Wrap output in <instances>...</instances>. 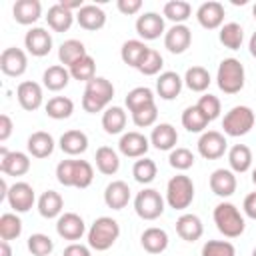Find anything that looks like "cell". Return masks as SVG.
<instances>
[{
  "instance_id": "cell-2",
  "label": "cell",
  "mask_w": 256,
  "mask_h": 256,
  "mask_svg": "<svg viewBox=\"0 0 256 256\" xmlns=\"http://www.w3.org/2000/svg\"><path fill=\"white\" fill-rule=\"evenodd\" d=\"M114 98V86L110 80H106L104 76H96L90 82H86L84 94H82V108L88 114H96V112H104L108 108V104Z\"/></svg>"
},
{
  "instance_id": "cell-25",
  "label": "cell",
  "mask_w": 256,
  "mask_h": 256,
  "mask_svg": "<svg viewBox=\"0 0 256 256\" xmlns=\"http://www.w3.org/2000/svg\"><path fill=\"white\" fill-rule=\"evenodd\" d=\"M12 16H14V20L18 24L30 26V24L40 20L42 4L38 0H16V4L12 6Z\"/></svg>"
},
{
  "instance_id": "cell-52",
  "label": "cell",
  "mask_w": 256,
  "mask_h": 256,
  "mask_svg": "<svg viewBox=\"0 0 256 256\" xmlns=\"http://www.w3.org/2000/svg\"><path fill=\"white\" fill-rule=\"evenodd\" d=\"M156 120H158V108H156V104H150V106H144V108L132 112V122H134V126H138V128L154 126Z\"/></svg>"
},
{
  "instance_id": "cell-13",
  "label": "cell",
  "mask_w": 256,
  "mask_h": 256,
  "mask_svg": "<svg viewBox=\"0 0 256 256\" xmlns=\"http://www.w3.org/2000/svg\"><path fill=\"white\" fill-rule=\"evenodd\" d=\"M6 200L10 204V208L14 212H28L34 202H36V194H34V188L28 184V182H14L10 188H8V194H6Z\"/></svg>"
},
{
  "instance_id": "cell-41",
  "label": "cell",
  "mask_w": 256,
  "mask_h": 256,
  "mask_svg": "<svg viewBox=\"0 0 256 256\" xmlns=\"http://www.w3.org/2000/svg\"><path fill=\"white\" fill-rule=\"evenodd\" d=\"M44 110H46V114H48L50 118H54V120H66V118H70L72 112H74V102H72L68 96H54V98H50V100L46 102Z\"/></svg>"
},
{
  "instance_id": "cell-4",
  "label": "cell",
  "mask_w": 256,
  "mask_h": 256,
  "mask_svg": "<svg viewBox=\"0 0 256 256\" xmlns=\"http://www.w3.org/2000/svg\"><path fill=\"white\" fill-rule=\"evenodd\" d=\"M212 218H214V224H216L218 232L224 234L226 238H238V236L244 234L246 220L232 202L216 204V208L212 212Z\"/></svg>"
},
{
  "instance_id": "cell-21",
  "label": "cell",
  "mask_w": 256,
  "mask_h": 256,
  "mask_svg": "<svg viewBox=\"0 0 256 256\" xmlns=\"http://www.w3.org/2000/svg\"><path fill=\"white\" fill-rule=\"evenodd\" d=\"M76 22L80 24V28L88 32H96L106 26V12L96 4H84L76 12Z\"/></svg>"
},
{
  "instance_id": "cell-14",
  "label": "cell",
  "mask_w": 256,
  "mask_h": 256,
  "mask_svg": "<svg viewBox=\"0 0 256 256\" xmlns=\"http://www.w3.org/2000/svg\"><path fill=\"white\" fill-rule=\"evenodd\" d=\"M136 34L142 40H156L162 34H166V26H164V16H160L158 12H144L136 18Z\"/></svg>"
},
{
  "instance_id": "cell-3",
  "label": "cell",
  "mask_w": 256,
  "mask_h": 256,
  "mask_svg": "<svg viewBox=\"0 0 256 256\" xmlns=\"http://www.w3.org/2000/svg\"><path fill=\"white\" fill-rule=\"evenodd\" d=\"M120 236V224L110 216H100L92 222V226L86 232L88 246L96 252H104L116 244Z\"/></svg>"
},
{
  "instance_id": "cell-61",
  "label": "cell",
  "mask_w": 256,
  "mask_h": 256,
  "mask_svg": "<svg viewBox=\"0 0 256 256\" xmlns=\"http://www.w3.org/2000/svg\"><path fill=\"white\" fill-rule=\"evenodd\" d=\"M252 16H254V20H256V4L252 6Z\"/></svg>"
},
{
  "instance_id": "cell-34",
  "label": "cell",
  "mask_w": 256,
  "mask_h": 256,
  "mask_svg": "<svg viewBox=\"0 0 256 256\" xmlns=\"http://www.w3.org/2000/svg\"><path fill=\"white\" fill-rule=\"evenodd\" d=\"M88 52H86V46L84 42L76 40V38H70V40H64L58 48V60L62 66L70 68L74 62H78L80 58H84Z\"/></svg>"
},
{
  "instance_id": "cell-20",
  "label": "cell",
  "mask_w": 256,
  "mask_h": 256,
  "mask_svg": "<svg viewBox=\"0 0 256 256\" xmlns=\"http://www.w3.org/2000/svg\"><path fill=\"white\" fill-rule=\"evenodd\" d=\"M236 186H238V180L230 168H216L210 174V190L220 198L232 196L236 192Z\"/></svg>"
},
{
  "instance_id": "cell-53",
  "label": "cell",
  "mask_w": 256,
  "mask_h": 256,
  "mask_svg": "<svg viewBox=\"0 0 256 256\" xmlns=\"http://www.w3.org/2000/svg\"><path fill=\"white\" fill-rule=\"evenodd\" d=\"M116 6L124 16H134L142 10V0H118Z\"/></svg>"
},
{
  "instance_id": "cell-15",
  "label": "cell",
  "mask_w": 256,
  "mask_h": 256,
  "mask_svg": "<svg viewBox=\"0 0 256 256\" xmlns=\"http://www.w3.org/2000/svg\"><path fill=\"white\" fill-rule=\"evenodd\" d=\"M24 48L36 58L48 56L52 50V34L42 26H34L24 36Z\"/></svg>"
},
{
  "instance_id": "cell-29",
  "label": "cell",
  "mask_w": 256,
  "mask_h": 256,
  "mask_svg": "<svg viewBox=\"0 0 256 256\" xmlns=\"http://www.w3.org/2000/svg\"><path fill=\"white\" fill-rule=\"evenodd\" d=\"M58 146H60V150L64 154L78 156V154H84L86 152V148H88V136L82 130H66L60 136Z\"/></svg>"
},
{
  "instance_id": "cell-54",
  "label": "cell",
  "mask_w": 256,
  "mask_h": 256,
  "mask_svg": "<svg viewBox=\"0 0 256 256\" xmlns=\"http://www.w3.org/2000/svg\"><path fill=\"white\" fill-rule=\"evenodd\" d=\"M62 256H92V252H90V246H84L80 242H72L64 248Z\"/></svg>"
},
{
  "instance_id": "cell-43",
  "label": "cell",
  "mask_w": 256,
  "mask_h": 256,
  "mask_svg": "<svg viewBox=\"0 0 256 256\" xmlns=\"http://www.w3.org/2000/svg\"><path fill=\"white\" fill-rule=\"evenodd\" d=\"M70 76L78 82H90L92 78H96V60L86 54L84 58H80L78 62H74L70 68Z\"/></svg>"
},
{
  "instance_id": "cell-56",
  "label": "cell",
  "mask_w": 256,
  "mask_h": 256,
  "mask_svg": "<svg viewBox=\"0 0 256 256\" xmlns=\"http://www.w3.org/2000/svg\"><path fill=\"white\" fill-rule=\"evenodd\" d=\"M242 210H244V214H246L248 218L256 220V190L250 192V194L244 198V202H242Z\"/></svg>"
},
{
  "instance_id": "cell-38",
  "label": "cell",
  "mask_w": 256,
  "mask_h": 256,
  "mask_svg": "<svg viewBox=\"0 0 256 256\" xmlns=\"http://www.w3.org/2000/svg\"><path fill=\"white\" fill-rule=\"evenodd\" d=\"M210 82H212L210 72L204 66H190L184 74V84L192 92H206Z\"/></svg>"
},
{
  "instance_id": "cell-5",
  "label": "cell",
  "mask_w": 256,
  "mask_h": 256,
  "mask_svg": "<svg viewBox=\"0 0 256 256\" xmlns=\"http://www.w3.org/2000/svg\"><path fill=\"white\" fill-rule=\"evenodd\" d=\"M246 72L238 58H224L216 70V84L224 94H238L244 88Z\"/></svg>"
},
{
  "instance_id": "cell-12",
  "label": "cell",
  "mask_w": 256,
  "mask_h": 256,
  "mask_svg": "<svg viewBox=\"0 0 256 256\" xmlns=\"http://www.w3.org/2000/svg\"><path fill=\"white\" fill-rule=\"evenodd\" d=\"M28 68V56L22 48H16V46H10V48H4L2 54H0V70L6 74V76H12V78H18L26 72Z\"/></svg>"
},
{
  "instance_id": "cell-7",
  "label": "cell",
  "mask_w": 256,
  "mask_h": 256,
  "mask_svg": "<svg viewBox=\"0 0 256 256\" xmlns=\"http://www.w3.org/2000/svg\"><path fill=\"white\" fill-rule=\"evenodd\" d=\"M254 122H256L254 110H252L250 106L240 104V106H232V108L224 114L222 128H224V134H226V136L238 138V136L248 134V132L254 128Z\"/></svg>"
},
{
  "instance_id": "cell-37",
  "label": "cell",
  "mask_w": 256,
  "mask_h": 256,
  "mask_svg": "<svg viewBox=\"0 0 256 256\" xmlns=\"http://www.w3.org/2000/svg\"><path fill=\"white\" fill-rule=\"evenodd\" d=\"M126 112L122 106H108L102 112V128L106 134H120L126 128Z\"/></svg>"
},
{
  "instance_id": "cell-19",
  "label": "cell",
  "mask_w": 256,
  "mask_h": 256,
  "mask_svg": "<svg viewBox=\"0 0 256 256\" xmlns=\"http://www.w3.org/2000/svg\"><path fill=\"white\" fill-rule=\"evenodd\" d=\"M192 44V30L186 24H174L164 34V48L172 54H182Z\"/></svg>"
},
{
  "instance_id": "cell-46",
  "label": "cell",
  "mask_w": 256,
  "mask_h": 256,
  "mask_svg": "<svg viewBox=\"0 0 256 256\" xmlns=\"http://www.w3.org/2000/svg\"><path fill=\"white\" fill-rule=\"evenodd\" d=\"M22 234V220L14 212H6L0 216V238L2 240H16Z\"/></svg>"
},
{
  "instance_id": "cell-33",
  "label": "cell",
  "mask_w": 256,
  "mask_h": 256,
  "mask_svg": "<svg viewBox=\"0 0 256 256\" xmlns=\"http://www.w3.org/2000/svg\"><path fill=\"white\" fill-rule=\"evenodd\" d=\"M148 50L150 48L144 44V40H136V38L134 40H126L122 44V48H120V58H122L124 64H128V66L138 70V66L144 60V56L148 54Z\"/></svg>"
},
{
  "instance_id": "cell-18",
  "label": "cell",
  "mask_w": 256,
  "mask_h": 256,
  "mask_svg": "<svg viewBox=\"0 0 256 256\" xmlns=\"http://www.w3.org/2000/svg\"><path fill=\"white\" fill-rule=\"evenodd\" d=\"M16 98H18V104L26 110V112H34L42 106L44 102V92H42V86L38 82H32V80H24L18 84L16 88Z\"/></svg>"
},
{
  "instance_id": "cell-45",
  "label": "cell",
  "mask_w": 256,
  "mask_h": 256,
  "mask_svg": "<svg viewBox=\"0 0 256 256\" xmlns=\"http://www.w3.org/2000/svg\"><path fill=\"white\" fill-rule=\"evenodd\" d=\"M208 118L200 112L198 106H188L184 112H182V126L188 130V132H206V126H208Z\"/></svg>"
},
{
  "instance_id": "cell-31",
  "label": "cell",
  "mask_w": 256,
  "mask_h": 256,
  "mask_svg": "<svg viewBox=\"0 0 256 256\" xmlns=\"http://www.w3.org/2000/svg\"><path fill=\"white\" fill-rule=\"evenodd\" d=\"M70 70L62 64H54V66H48L42 74V84L44 88H48L50 92H60L68 86L70 82Z\"/></svg>"
},
{
  "instance_id": "cell-28",
  "label": "cell",
  "mask_w": 256,
  "mask_h": 256,
  "mask_svg": "<svg viewBox=\"0 0 256 256\" xmlns=\"http://www.w3.org/2000/svg\"><path fill=\"white\" fill-rule=\"evenodd\" d=\"M168 234L164 228H158V226H150L142 232L140 236V244L142 248L148 252V254H160L168 248Z\"/></svg>"
},
{
  "instance_id": "cell-44",
  "label": "cell",
  "mask_w": 256,
  "mask_h": 256,
  "mask_svg": "<svg viewBox=\"0 0 256 256\" xmlns=\"http://www.w3.org/2000/svg\"><path fill=\"white\" fill-rule=\"evenodd\" d=\"M158 174V166L152 158H138L132 166V176L138 184H150Z\"/></svg>"
},
{
  "instance_id": "cell-48",
  "label": "cell",
  "mask_w": 256,
  "mask_h": 256,
  "mask_svg": "<svg viewBox=\"0 0 256 256\" xmlns=\"http://www.w3.org/2000/svg\"><path fill=\"white\" fill-rule=\"evenodd\" d=\"M28 250L32 252V256H50L54 250V242L48 234L36 232V234H30L28 238Z\"/></svg>"
},
{
  "instance_id": "cell-30",
  "label": "cell",
  "mask_w": 256,
  "mask_h": 256,
  "mask_svg": "<svg viewBox=\"0 0 256 256\" xmlns=\"http://www.w3.org/2000/svg\"><path fill=\"white\" fill-rule=\"evenodd\" d=\"M74 14L70 10H66L60 2L52 4L48 8V14H46V22H48V28L54 30V32H68L70 26L74 24Z\"/></svg>"
},
{
  "instance_id": "cell-39",
  "label": "cell",
  "mask_w": 256,
  "mask_h": 256,
  "mask_svg": "<svg viewBox=\"0 0 256 256\" xmlns=\"http://www.w3.org/2000/svg\"><path fill=\"white\" fill-rule=\"evenodd\" d=\"M218 38H220V44L228 50H238L244 42V30L238 22H226L220 32H218Z\"/></svg>"
},
{
  "instance_id": "cell-17",
  "label": "cell",
  "mask_w": 256,
  "mask_h": 256,
  "mask_svg": "<svg viewBox=\"0 0 256 256\" xmlns=\"http://www.w3.org/2000/svg\"><path fill=\"white\" fill-rule=\"evenodd\" d=\"M224 4L216 2V0H208L204 4L198 6L196 10V20L202 28L206 30H216V28H222L224 26Z\"/></svg>"
},
{
  "instance_id": "cell-62",
  "label": "cell",
  "mask_w": 256,
  "mask_h": 256,
  "mask_svg": "<svg viewBox=\"0 0 256 256\" xmlns=\"http://www.w3.org/2000/svg\"><path fill=\"white\" fill-rule=\"evenodd\" d=\"M252 256H256V248H254V250H252Z\"/></svg>"
},
{
  "instance_id": "cell-27",
  "label": "cell",
  "mask_w": 256,
  "mask_h": 256,
  "mask_svg": "<svg viewBox=\"0 0 256 256\" xmlns=\"http://www.w3.org/2000/svg\"><path fill=\"white\" fill-rule=\"evenodd\" d=\"M176 234L186 242H196L204 234V224L196 214H182L176 220Z\"/></svg>"
},
{
  "instance_id": "cell-57",
  "label": "cell",
  "mask_w": 256,
  "mask_h": 256,
  "mask_svg": "<svg viewBox=\"0 0 256 256\" xmlns=\"http://www.w3.org/2000/svg\"><path fill=\"white\" fill-rule=\"evenodd\" d=\"M60 4L66 8V10H80L84 4H82V0H60Z\"/></svg>"
},
{
  "instance_id": "cell-26",
  "label": "cell",
  "mask_w": 256,
  "mask_h": 256,
  "mask_svg": "<svg viewBox=\"0 0 256 256\" xmlns=\"http://www.w3.org/2000/svg\"><path fill=\"white\" fill-rule=\"evenodd\" d=\"M54 138L52 134L44 132V130H36L28 136V142H26V148H28V154L34 156V158H48L52 152H54Z\"/></svg>"
},
{
  "instance_id": "cell-6",
  "label": "cell",
  "mask_w": 256,
  "mask_h": 256,
  "mask_svg": "<svg viewBox=\"0 0 256 256\" xmlns=\"http://www.w3.org/2000/svg\"><path fill=\"white\" fill-rule=\"evenodd\" d=\"M194 200V182L186 174H176L166 184V204L174 210H186Z\"/></svg>"
},
{
  "instance_id": "cell-32",
  "label": "cell",
  "mask_w": 256,
  "mask_h": 256,
  "mask_svg": "<svg viewBox=\"0 0 256 256\" xmlns=\"http://www.w3.org/2000/svg\"><path fill=\"white\" fill-rule=\"evenodd\" d=\"M64 210V198L56 190H46L38 198V212L42 218H58Z\"/></svg>"
},
{
  "instance_id": "cell-1",
  "label": "cell",
  "mask_w": 256,
  "mask_h": 256,
  "mask_svg": "<svg viewBox=\"0 0 256 256\" xmlns=\"http://www.w3.org/2000/svg\"><path fill=\"white\" fill-rule=\"evenodd\" d=\"M56 180L66 188H88L94 180V168L88 160H62L56 166Z\"/></svg>"
},
{
  "instance_id": "cell-23",
  "label": "cell",
  "mask_w": 256,
  "mask_h": 256,
  "mask_svg": "<svg viewBox=\"0 0 256 256\" xmlns=\"http://www.w3.org/2000/svg\"><path fill=\"white\" fill-rule=\"evenodd\" d=\"M176 142H178V132L172 124L168 122H160L152 128V134H150V144L156 148V150H164V152H170L176 148Z\"/></svg>"
},
{
  "instance_id": "cell-49",
  "label": "cell",
  "mask_w": 256,
  "mask_h": 256,
  "mask_svg": "<svg viewBox=\"0 0 256 256\" xmlns=\"http://www.w3.org/2000/svg\"><path fill=\"white\" fill-rule=\"evenodd\" d=\"M162 66H164V58H162V54H160L158 50L150 48L148 54L144 56V60L140 62L138 72L144 74V76H156V74L162 70Z\"/></svg>"
},
{
  "instance_id": "cell-60",
  "label": "cell",
  "mask_w": 256,
  "mask_h": 256,
  "mask_svg": "<svg viewBox=\"0 0 256 256\" xmlns=\"http://www.w3.org/2000/svg\"><path fill=\"white\" fill-rule=\"evenodd\" d=\"M252 182H254V186H256V168L252 170Z\"/></svg>"
},
{
  "instance_id": "cell-51",
  "label": "cell",
  "mask_w": 256,
  "mask_h": 256,
  "mask_svg": "<svg viewBox=\"0 0 256 256\" xmlns=\"http://www.w3.org/2000/svg\"><path fill=\"white\" fill-rule=\"evenodd\" d=\"M196 106H198L200 112L208 118V122L216 120V118L220 116V112H222V104H220L218 96H214V94H204V96H200V100H198Z\"/></svg>"
},
{
  "instance_id": "cell-9",
  "label": "cell",
  "mask_w": 256,
  "mask_h": 256,
  "mask_svg": "<svg viewBox=\"0 0 256 256\" xmlns=\"http://www.w3.org/2000/svg\"><path fill=\"white\" fill-rule=\"evenodd\" d=\"M198 154L206 160H218L226 154V148H228V142H226V136L218 130H206L200 134L198 138Z\"/></svg>"
},
{
  "instance_id": "cell-50",
  "label": "cell",
  "mask_w": 256,
  "mask_h": 256,
  "mask_svg": "<svg viewBox=\"0 0 256 256\" xmlns=\"http://www.w3.org/2000/svg\"><path fill=\"white\" fill-rule=\"evenodd\" d=\"M202 256H236V248L228 240H208L202 246Z\"/></svg>"
},
{
  "instance_id": "cell-40",
  "label": "cell",
  "mask_w": 256,
  "mask_h": 256,
  "mask_svg": "<svg viewBox=\"0 0 256 256\" xmlns=\"http://www.w3.org/2000/svg\"><path fill=\"white\" fill-rule=\"evenodd\" d=\"M124 102H126V108L130 110V114L136 112V110H140V108H144V106L156 104L154 102V92L148 86H136V88H132L126 94V100Z\"/></svg>"
},
{
  "instance_id": "cell-47",
  "label": "cell",
  "mask_w": 256,
  "mask_h": 256,
  "mask_svg": "<svg viewBox=\"0 0 256 256\" xmlns=\"http://www.w3.org/2000/svg\"><path fill=\"white\" fill-rule=\"evenodd\" d=\"M194 162H196V156H194V152L188 150V148H178V146H176V148L170 150V154H168V164H170L174 170H180V172L192 168Z\"/></svg>"
},
{
  "instance_id": "cell-11",
  "label": "cell",
  "mask_w": 256,
  "mask_h": 256,
  "mask_svg": "<svg viewBox=\"0 0 256 256\" xmlns=\"http://www.w3.org/2000/svg\"><path fill=\"white\" fill-rule=\"evenodd\" d=\"M30 170V158L24 152H10L6 146H0V172L6 176H24Z\"/></svg>"
},
{
  "instance_id": "cell-35",
  "label": "cell",
  "mask_w": 256,
  "mask_h": 256,
  "mask_svg": "<svg viewBox=\"0 0 256 256\" xmlns=\"http://www.w3.org/2000/svg\"><path fill=\"white\" fill-rule=\"evenodd\" d=\"M228 164L234 174L248 172L252 166V150L246 144H234L228 150Z\"/></svg>"
},
{
  "instance_id": "cell-8",
  "label": "cell",
  "mask_w": 256,
  "mask_h": 256,
  "mask_svg": "<svg viewBox=\"0 0 256 256\" xmlns=\"http://www.w3.org/2000/svg\"><path fill=\"white\" fill-rule=\"evenodd\" d=\"M164 198L154 188H144L134 198V210L142 220H156L164 212Z\"/></svg>"
},
{
  "instance_id": "cell-58",
  "label": "cell",
  "mask_w": 256,
  "mask_h": 256,
  "mask_svg": "<svg viewBox=\"0 0 256 256\" xmlns=\"http://www.w3.org/2000/svg\"><path fill=\"white\" fill-rule=\"evenodd\" d=\"M0 256H12V248L8 240H0Z\"/></svg>"
},
{
  "instance_id": "cell-10",
  "label": "cell",
  "mask_w": 256,
  "mask_h": 256,
  "mask_svg": "<svg viewBox=\"0 0 256 256\" xmlns=\"http://www.w3.org/2000/svg\"><path fill=\"white\" fill-rule=\"evenodd\" d=\"M56 232H58L60 238L70 240V242H76L88 230H86V224H84V220H82L80 214H76V212H62L56 218Z\"/></svg>"
},
{
  "instance_id": "cell-42",
  "label": "cell",
  "mask_w": 256,
  "mask_h": 256,
  "mask_svg": "<svg viewBox=\"0 0 256 256\" xmlns=\"http://www.w3.org/2000/svg\"><path fill=\"white\" fill-rule=\"evenodd\" d=\"M162 14H164V18H168L174 24H184L192 16V6L186 0H170L164 4Z\"/></svg>"
},
{
  "instance_id": "cell-59",
  "label": "cell",
  "mask_w": 256,
  "mask_h": 256,
  "mask_svg": "<svg viewBox=\"0 0 256 256\" xmlns=\"http://www.w3.org/2000/svg\"><path fill=\"white\" fill-rule=\"evenodd\" d=\"M248 50H250V54L256 58V32L250 36V42H248Z\"/></svg>"
},
{
  "instance_id": "cell-16",
  "label": "cell",
  "mask_w": 256,
  "mask_h": 256,
  "mask_svg": "<svg viewBox=\"0 0 256 256\" xmlns=\"http://www.w3.org/2000/svg\"><path fill=\"white\" fill-rule=\"evenodd\" d=\"M148 148H150V138H146L142 132L136 130L124 132L118 142V150L126 158H144Z\"/></svg>"
},
{
  "instance_id": "cell-24",
  "label": "cell",
  "mask_w": 256,
  "mask_h": 256,
  "mask_svg": "<svg viewBox=\"0 0 256 256\" xmlns=\"http://www.w3.org/2000/svg\"><path fill=\"white\" fill-rule=\"evenodd\" d=\"M104 202L112 210H122L130 202V186L124 180H112L104 190Z\"/></svg>"
},
{
  "instance_id": "cell-55",
  "label": "cell",
  "mask_w": 256,
  "mask_h": 256,
  "mask_svg": "<svg viewBox=\"0 0 256 256\" xmlns=\"http://www.w3.org/2000/svg\"><path fill=\"white\" fill-rule=\"evenodd\" d=\"M12 128H14L12 118H10L8 114H0V142H6V140L10 138Z\"/></svg>"
},
{
  "instance_id": "cell-22",
  "label": "cell",
  "mask_w": 256,
  "mask_h": 256,
  "mask_svg": "<svg viewBox=\"0 0 256 256\" xmlns=\"http://www.w3.org/2000/svg\"><path fill=\"white\" fill-rule=\"evenodd\" d=\"M182 86H184V78H180L178 72L166 70L156 80V94L162 100H174L176 96H180Z\"/></svg>"
},
{
  "instance_id": "cell-36",
  "label": "cell",
  "mask_w": 256,
  "mask_h": 256,
  "mask_svg": "<svg viewBox=\"0 0 256 256\" xmlns=\"http://www.w3.org/2000/svg\"><path fill=\"white\" fill-rule=\"evenodd\" d=\"M94 160H96L98 172H100V174H106V176L116 174L118 168H120V156H118V152H116L114 148H110V146H100V148L96 150Z\"/></svg>"
}]
</instances>
